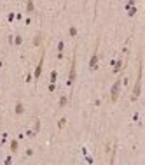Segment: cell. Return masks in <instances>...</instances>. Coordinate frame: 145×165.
I'll list each match as a JSON object with an SVG mask.
<instances>
[{
  "instance_id": "obj_6",
  "label": "cell",
  "mask_w": 145,
  "mask_h": 165,
  "mask_svg": "<svg viewBox=\"0 0 145 165\" xmlns=\"http://www.w3.org/2000/svg\"><path fill=\"white\" fill-rule=\"evenodd\" d=\"M16 148H18V142H16V141H14V142H12V144H10V149H12V151H16Z\"/></svg>"
},
{
  "instance_id": "obj_3",
  "label": "cell",
  "mask_w": 145,
  "mask_h": 165,
  "mask_svg": "<svg viewBox=\"0 0 145 165\" xmlns=\"http://www.w3.org/2000/svg\"><path fill=\"white\" fill-rule=\"evenodd\" d=\"M73 81H75V56L72 58V70H70V77H68V84L72 86Z\"/></svg>"
},
{
  "instance_id": "obj_5",
  "label": "cell",
  "mask_w": 145,
  "mask_h": 165,
  "mask_svg": "<svg viewBox=\"0 0 145 165\" xmlns=\"http://www.w3.org/2000/svg\"><path fill=\"white\" fill-rule=\"evenodd\" d=\"M42 63H44V56L40 58V62H39V67H37V70H35V77H39L40 76V70H42Z\"/></svg>"
},
{
  "instance_id": "obj_1",
  "label": "cell",
  "mask_w": 145,
  "mask_h": 165,
  "mask_svg": "<svg viewBox=\"0 0 145 165\" xmlns=\"http://www.w3.org/2000/svg\"><path fill=\"white\" fill-rule=\"evenodd\" d=\"M140 86H142V63L138 65V77H136V84L133 90V100L138 98V95H140Z\"/></svg>"
},
{
  "instance_id": "obj_7",
  "label": "cell",
  "mask_w": 145,
  "mask_h": 165,
  "mask_svg": "<svg viewBox=\"0 0 145 165\" xmlns=\"http://www.w3.org/2000/svg\"><path fill=\"white\" fill-rule=\"evenodd\" d=\"M108 165H114V155H112V158H110V163Z\"/></svg>"
},
{
  "instance_id": "obj_4",
  "label": "cell",
  "mask_w": 145,
  "mask_h": 165,
  "mask_svg": "<svg viewBox=\"0 0 145 165\" xmlns=\"http://www.w3.org/2000/svg\"><path fill=\"white\" fill-rule=\"evenodd\" d=\"M96 63H98V54H96V53H94L93 54V58H91V69H96Z\"/></svg>"
},
{
  "instance_id": "obj_2",
  "label": "cell",
  "mask_w": 145,
  "mask_h": 165,
  "mask_svg": "<svg viewBox=\"0 0 145 165\" xmlns=\"http://www.w3.org/2000/svg\"><path fill=\"white\" fill-rule=\"evenodd\" d=\"M119 86H121V81H119V79H117V81H115V84L114 86H112V100H117V97H119Z\"/></svg>"
}]
</instances>
